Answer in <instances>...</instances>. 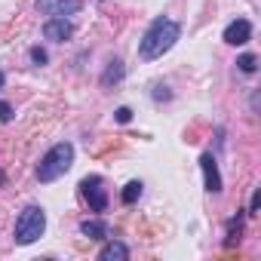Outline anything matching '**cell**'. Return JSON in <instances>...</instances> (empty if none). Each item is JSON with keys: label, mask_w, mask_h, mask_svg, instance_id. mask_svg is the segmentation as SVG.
Segmentation results:
<instances>
[{"label": "cell", "mask_w": 261, "mask_h": 261, "mask_svg": "<svg viewBox=\"0 0 261 261\" xmlns=\"http://www.w3.org/2000/svg\"><path fill=\"white\" fill-rule=\"evenodd\" d=\"M178 37H181V25H178V22L163 19V16L154 19L151 28L145 31L142 43H139V59H142V62H154V59H160L163 53H169V49L175 46Z\"/></svg>", "instance_id": "obj_1"}, {"label": "cell", "mask_w": 261, "mask_h": 261, "mask_svg": "<svg viewBox=\"0 0 261 261\" xmlns=\"http://www.w3.org/2000/svg\"><path fill=\"white\" fill-rule=\"evenodd\" d=\"M71 163H74V145H71V142H59V145H53V148L40 157V163H37V178H40V181H56V178H62V175L71 169Z\"/></svg>", "instance_id": "obj_2"}, {"label": "cell", "mask_w": 261, "mask_h": 261, "mask_svg": "<svg viewBox=\"0 0 261 261\" xmlns=\"http://www.w3.org/2000/svg\"><path fill=\"white\" fill-rule=\"evenodd\" d=\"M46 230V212L40 206H28L19 221H16V243L19 246H31L34 240H40Z\"/></svg>", "instance_id": "obj_3"}, {"label": "cell", "mask_w": 261, "mask_h": 261, "mask_svg": "<svg viewBox=\"0 0 261 261\" xmlns=\"http://www.w3.org/2000/svg\"><path fill=\"white\" fill-rule=\"evenodd\" d=\"M80 197L89 203L92 212H108V191H105V181L98 175H86L80 181Z\"/></svg>", "instance_id": "obj_4"}, {"label": "cell", "mask_w": 261, "mask_h": 261, "mask_svg": "<svg viewBox=\"0 0 261 261\" xmlns=\"http://www.w3.org/2000/svg\"><path fill=\"white\" fill-rule=\"evenodd\" d=\"M37 10L49 19H65L83 10V0H37Z\"/></svg>", "instance_id": "obj_5"}, {"label": "cell", "mask_w": 261, "mask_h": 261, "mask_svg": "<svg viewBox=\"0 0 261 261\" xmlns=\"http://www.w3.org/2000/svg\"><path fill=\"white\" fill-rule=\"evenodd\" d=\"M71 34H74V25L68 19H46V25H43V37L53 40V43H62Z\"/></svg>", "instance_id": "obj_6"}, {"label": "cell", "mask_w": 261, "mask_h": 261, "mask_svg": "<svg viewBox=\"0 0 261 261\" xmlns=\"http://www.w3.org/2000/svg\"><path fill=\"white\" fill-rule=\"evenodd\" d=\"M249 37H252V25L246 19H237L224 28V43H230V46H243V43H249Z\"/></svg>", "instance_id": "obj_7"}, {"label": "cell", "mask_w": 261, "mask_h": 261, "mask_svg": "<svg viewBox=\"0 0 261 261\" xmlns=\"http://www.w3.org/2000/svg\"><path fill=\"white\" fill-rule=\"evenodd\" d=\"M200 166H203V178H206V191H209V194H218V191H221V175H218V166H215V157H212V154H203V157H200Z\"/></svg>", "instance_id": "obj_8"}, {"label": "cell", "mask_w": 261, "mask_h": 261, "mask_svg": "<svg viewBox=\"0 0 261 261\" xmlns=\"http://www.w3.org/2000/svg\"><path fill=\"white\" fill-rule=\"evenodd\" d=\"M98 258H101V261H126V258H129V249L114 240V243H105V246H101Z\"/></svg>", "instance_id": "obj_9"}, {"label": "cell", "mask_w": 261, "mask_h": 261, "mask_svg": "<svg viewBox=\"0 0 261 261\" xmlns=\"http://www.w3.org/2000/svg\"><path fill=\"white\" fill-rule=\"evenodd\" d=\"M120 80H123V62L114 59V62H108V68H105V74H101V86L111 89V86H117Z\"/></svg>", "instance_id": "obj_10"}, {"label": "cell", "mask_w": 261, "mask_h": 261, "mask_svg": "<svg viewBox=\"0 0 261 261\" xmlns=\"http://www.w3.org/2000/svg\"><path fill=\"white\" fill-rule=\"evenodd\" d=\"M80 233L89 237V240H108V224L98 221V218H92V221H83L80 224Z\"/></svg>", "instance_id": "obj_11"}, {"label": "cell", "mask_w": 261, "mask_h": 261, "mask_svg": "<svg viewBox=\"0 0 261 261\" xmlns=\"http://www.w3.org/2000/svg\"><path fill=\"white\" fill-rule=\"evenodd\" d=\"M240 233H243V215H237V218H230V221H227L224 246H233V243H240Z\"/></svg>", "instance_id": "obj_12"}, {"label": "cell", "mask_w": 261, "mask_h": 261, "mask_svg": "<svg viewBox=\"0 0 261 261\" xmlns=\"http://www.w3.org/2000/svg\"><path fill=\"white\" fill-rule=\"evenodd\" d=\"M139 197H142V181H129V185L123 188V203H126V206H133Z\"/></svg>", "instance_id": "obj_13"}, {"label": "cell", "mask_w": 261, "mask_h": 261, "mask_svg": "<svg viewBox=\"0 0 261 261\" xmlns=\"http://www.w3.org/2000/svg\"><path fill=\"white\" fill-rule=\"evenodd\" d=\"M237 68H240L243 74H255V68H258V59H255L252 53H246V56H240V59H237Z\"/></svg>", "instance_id": "obj_14"}, {"label": "cell", "mask_w": 261, "mask_h": 261, "mask_svg": "<svg viewBox=\"0 0 261 261\" xmlns=\"http://www.w3.org/2000/svg\"><path fill=\"white\" fill-rule=\"evenodd\" d=\"M10 120H13V105L0 101V123H10Z\"/></svg>", "instance_id": "obj_15"}, {"label": "cell", "mask_w": 261, "mask_h": 261, "mask_svg": "<svg viewBox=\"0 0 261 261\" xmlns=\"http://www.w3.org/2000/svg\"><path fill=\"white\" fill-rule=\"evenodd\" d=\"M258 209H261V191H255V194H252V200H249V215H255Z\"/></svg>", "instance_id": "obj_16"}, {"label": "cell", "mask_w": 261, "mask_h": 261, "mask_svg": "<svg viewBox=\"0 0 261 261\" xmlns=\"http://www.w3.org/2000/svg\"><path fill=\"white\" fill-rule=\"evenodd\" d=\"M117 123H129V120H133V111H129V108H117Z\"/></svg>", "instance_id": "obj_17"}, {"label": "cell", "mask_w": 261, "mask_h": 261, "mask_svg": "<svg viewBox=\"0 0 261 261\" xmlns=\"http://www.w3.org/2000/svg\"><path fill=\"white\" fill-rule=\"evenodd\" d=\"M31 59H34L37 65H46V53H43L40 46H34V49H31Z\"/></svg>", "instance_id": "obj_18"}, {"label": "cell", "mask_w": 261, "mask_h": 261, "mask_svg": "<svg viewBox=\"0 0 261 261\" xmlns=\"http://www.w3.org/2000/svg\"><path fill=\"white\" fill-rule=\"evenodd\" d=\"M4 80H7V77H4V71H0V89H4Z\"/></svg>", "instance_id": "obj_19"}]
</instances>
